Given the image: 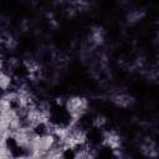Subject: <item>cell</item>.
I'll list each match as a JSON object with an SVG mask.
<instances>
[{
    "label": "cell",
    "mask_w": 159,
    "mask_h": 159,
    "mask_svg": "<svg viewBox=\"0 0 159 159\" xmlns=\"http://www.w3.org/2000/svg\"><path fill=\"white\" fill-rule=\"evenodd\" d=\"M111 101L117 106V107H120V108H128L133 104L134 102V98L125 93V92H114L112 96H111Z\"/></svg>",
    "instance_id": "6da1fadb"
},
{
    "label": "cell",
    "mask_w": 159,
    "mask_h": 159,
    "mask_svg": "<svg viewBox=\"0 0 159 159\" xmlns=\"http://www.w3.org/2000/svg\"><path fill=\"white\" fill-rule=\"evenodd\" d=\"M139 149H140V152H142L145 157L154 158V157L158 155V147H157L155 142H153V140L149 139V138H147V139H144V140L140 142Z\"/></svg>",
    "instance_id": "7a4b0ae2"
},
{
    "label": "cell",
    "mask_w": 159,
    "mask_h": 159,
    "mask_svg": "<svg viewBox=\"0 0 159 159\" xmlns=\"http://www.w3.org/2000/svg\"><path fill=\"white\" fill-rule=\"evenodd\" d=\"M1 45L2 47H5L6 50H12L16 47L17 41L15 40V37L9 32V31H2L1 32Z\"/></svg>",
    "instance_id": "3957f363"
},
{
    "label": "cell",
    "mask_w": 159,
    "mask_h": 159,
    "mask_svg": "<svg viewBox=\"0 0 159 159\" xmlns=\"http://www.w3.org/2000/svg\"><path fill=\"white\" fill-rule=\"evenodd\" d=\"M144 15H145L144 10L133 9V10H129V12L127 14V20H128L129 24H135V22L140 21L144 17Z\"/></svg>",
    "instance_id": "277c9868"
},
{
    "label": "cell",
    "mask_w": 159,
    "mask_h": 159,
    "mask_svg": "<svg viewBox=\"0 0 159 159\" xmlns=\"http://www.w3.org/2000/svg\"><path fill=\"white\" fill-rule=\"evenodd\" d=\"M157 66L159 67V56H158V62H157Z\"/></svg>",
    "instance_id": "5b68a950"
}]
</instances>
